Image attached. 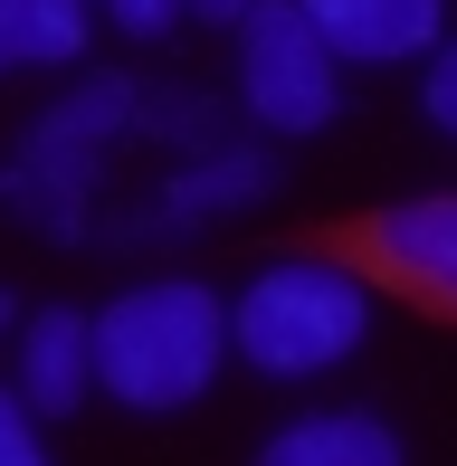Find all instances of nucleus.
<instances>
[{"label":"nucleus","mask_w":457,"mask_h":466,"mask_svg":"<svg viewBox=\"0 0 457 466\" xmlns=\"http://www.w3.org/2000/svg\"><path fill=\"white\" fill-rule=\"evenodd\" d=\"M420 115L439 124V134H457V38H439V48H429V76H420Z\"/></svg>","instance_id":"obj_13"},{"label":"nucleus","mask_w":457,"mask_h":466,"mask_svg":"<svg viewBox=\"0 0 457 466\" xmlns=\"http://www.w3.org/2000/svg\"><path fill=\"white\" fill-rule=\"evenodd\" d=\"M371 343V277L343 258H277L228 295V352L267 380H315Z\"/></svg>","instance_id":"obj_3"},{"label":"nucleus","mask_w":457,"mask_h":466,"mask_svg":"<svg viewBox=\"0 0 457 466\" xmlns=\"http://www.w3.org/2000/svg\"><path fill=\"white\" fill-rule=\"evenodd\" d=\"M10 324H19V305H10V286H0V333H10Z\"/></svg>","instance_id":"obj_16"},{"label":"nucleus","mask_w":457,"mask_h":466,"mask_svg":"<svg viewBox=\"0 0 457 466\" xmlns=\"http://www.w3.org/2000/svg\"><path fill=\"white\" fill-rule=\"evenodd\" d=\"M143 134L181 143V162H191V153H219V143H228V115L210 96H143Z\"/></svg>","instance_id":"obj_11"},{"label":"nucleus","mask_w":457,"mask_h":466,"mask_svg":"<svg viewBox=\"0 0 457 466\" xmlns=\"http://www.w3.org/2000/svg\"><path fill=\"white\" fill-rule=\"evenodd\" d=\"M181 10H191V19H200V29H228V38H239V19H248V10H258V0H181Z\"/></svg>","instance_id":"obj_15"},{"label":"nucleus","mask_w":457,"mask_h":466,"mask_svg":"<svg viewBox=\"0 0 457 466\" xmlns=\"http://www.w3.org/2000/svg\"><path fill=\"white\" fill-rule=\"evenodd\" d=\"M19 400L38 419H76L96 400V314L76 305H38L19 324Z\"/></svg>","instance_id":"obj_8"},{"label":"nucleus","mask_w":457,"mask_h":466,"mask_svg":"<svg viewBox=\"0 0 457 466\" xmlns=\"http://www.w3.org/2000/svg\"><path fill=\"white\" fill-rule=\"evenodd\" d=\"M86 0H0V76L19 67H76L86 57Z\"/></svg>","instance_id":"obj_10"},{"label":"nucleus","mask_w":457,"mask_h":466,"mask_svg":"<svg viewBox=\"0 0 457 466\" xmlns=\"http://www.w3.org/2000/svg\"><path fill=\"white\" fill-rule=\"evenodd\" d=\"M352 248H362V267L381 286L457 314V190H420V200L371 209V219L352 228Z\"/></svg>","instance_id":"obj_6"},{"label":"nucleus","mask_w":457,"mask_h":466,"mask_svg":"<svg viewBox=\"0 0 457 466\" xmlns=\"http://www.w3.org/2000/svg\"><path fill=\"white\" fill-rule=\"evenodd\" d=\"M0 466H48V438H38V410L19 400V380L0 390Z\"/></svg>","instance_id":"obj_12"},{"label":"nucleus","mask_w":457,"mask_h":466,"mask_svg":"<svg viewBox=\"0 0 457 466\" xmlns=\"http://www.w3.org/2000/svg\"><path fill=\"white\" fill-rule=\"evenodd\" d=\"M239 105L258 134H324L343 115V57L305 19V0H258L239 19Z\"/></svg>","instance_id":"obj_4"},{"label":"nucleus","mask_w":457,"mask_h":466,"mask_svg":"<svg viewBox=\"0 0 457 466\" xmlns=\"http://www.w3.org/2000/svg\"><path fill=\"white\" fill-rule=\"evenodd\" d=\"M106 19L124 38H162V29H181L191 10H181V0H106Z\"/></svg>","instance_id":"obj_14"},{"label":"nucleus","mask_w":457,"mask_h":466,"mask_svg":"<svg viewBox=\"0 0 457 466\" xmlns=\"http://www.w3.org/2000/svg\"><path fill=\"white\" fill-rule=\"evenodd\" d=\"M258 466H410V448L381 410H305L258 448Z\"/></svg>","instance_id":"obj_9"},{"label":"nucleus","mask_w":457,"mask_h":466,"mask_svg":"<svg viewBox=\"0 0 457 466\" xmlns=\"http://www.w3.org/2000/svg\"><path fill=\"white\" fill-rule=\"evenodd\" d=\"M277 153L267 143H219V153H191V162H172L143 200H124L115 209V238L106 248H134V238H181V228H200V219H239V209H258V200H277Z\"/></svg>","instance_id":"obj_5"},{"label":"nucleus","mask_w":457,"mask_h":466,"mask_svg":"<svg viewBox=\"0 0 457 466\" xmlns=\"http://www.w3.org/2000/svg\"><path fill=\"white\" fill-rule=\"evenodd\" d=\"M305 19L343 67H401L448 38V0H305Z\"/></svg>","instance_id":"obj_7"},{"label":"nucleus","mask_w":457,"mask_h":466,"mask_svg":"<svg viewBox=\"0 0 457 466\" xmlns=\"http://www.w3.org/2000/svg\"><path fill=\"white\" fill-rule=\"evenodd\" d=\"M143 134V86L124 67H86L57 105H38L19 153L0 162V209L38 228L48 248L96 238V190H106V153Z\"/></svg>","instance_id":"obj_1"},{"label":"nucleus","mask_w":457,"mask_h":466,"mask_svg":"<svg viewBox=\"0 0 457 466\" xmlns=\"http://www.w3.org/2000/svg\"><path fill=\"white\" fill-rule=\"evenodd\" d=\"M228 352V295L200 277H153L124 286L106 314H96V390L124 400L143 419H172L210 390Z\"/></svg>","instance_id":"obj_2"}]
</instances>
